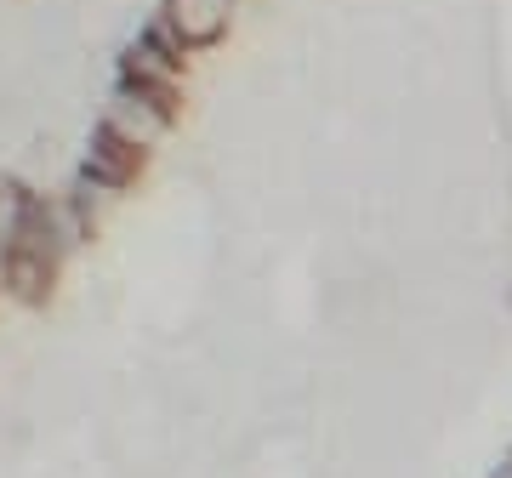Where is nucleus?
<instances>
[{"label":"nucleus","mask_w":512,"mask_h":478,"mask_svg":"<svg viewBox=\"0 0 512 478\" xmlns=\"http://www.w3.org/2000/svg\"><path fill=\"white\" fill-rule=\"evenodd\" d=\"M143 160H148V148H143V143H131V137H120L114 126H103V120H97L92 148H86V171H92L97 183H109V188L137 183Z\"/></svg>","instance_id":"f257e3e1"},{"label":"nucleus","mask_w":512,"mask_h":478,"mask_svg":"<svg viewBox=\"0 0 512 478\" xmlns=\"http://www.w3.org/2000/svg\"><path fill=\"white\" fill-rule=\"evenodd\" d=\"M228 6L234 0H165L160 12L183 29L188 46H211V40L228 35Z\"/></svg>","instance_id":"f03ea898"},{"label":"nucleus","mask_w":512,"mask_h":478,"mask_svg":"<svg viewBox=\"0 0 512 478\" xmlns=\"http://www.w3.org/2000/svg\"><path fill=\"white\" fill-rule=\"evenodd\" d=\"M103 126H114L120 137H131V143L154 148V143H160V131L171 126V120H160V114L148 109L143 97L131 92L126 80H120V92H114V97H109V109H103Z\"/></svg>","instance_id":"7ed1b4c3"},{"label":"nucleus","mask_w":512,"mask_h":478,"mask_svg":"<svg viewBox=\"0 0 512 478\" xmlns=\"http://www.w3.org/2000/svg\"><path fill=\"white\" fill-rule=\"evenodd\" d=\"M120 80H143V86H183V63L171 52H160L148 35H137L120 57Z\"/></svg>","instance_id":"20e7f679"},{"label":"nucleus","mask_w":512,"mask_h":478,"mask_svg":"<svg viewBox=\"0 0 512 478\" xmlns=\"http://www.w3.org/2000/svg\"><path fill=\"white\" fill-rule=\"evenodd\" d=\"M52 274H57L52 262L12 251V257H6V268H0V285L18 296V302H29V308H35V302H46V291H52Z\"/></svg>","instance_id":"39448f33"},{"label":"nucleus","mask_w":512,"mask_h":478,"mask_svg":"<svg viewBox=\"0 0 512 478\" xmlns=\"http://www.w3.org/2000/svg\"><path fill=\"white\" fill-rule=\"evenodd\" d=\"M109 200H114V188H109V183H97L92 171H80V183H74L69 205L80 211V222H86V228H92V222L103 217V211H109Z\"/></svg>","instance_id":"423d86ee"},{"label":"nucleus","mask_w":512,"mask_h":478,"mask_svg":"<svg viewBox=\"0 0 512 478\" xmlns=\"http://www.w3.org/2000/svg\"><path fill=\"white\" fill-rule=\"evenodd\" d=\"M143 35L154 40L160 52H171V57H177V63H183V57H188V40H183V29H177V23L165 18V12H154V18H148V29H143Z\"/></svg>","instance_id":"0eeeda50"}]
</instances>
